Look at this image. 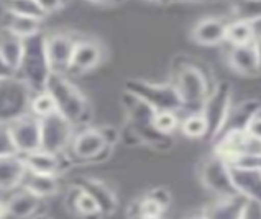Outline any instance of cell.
I'll return each mask as SVG.
<instances>
[{
	"instance_id": "obj_34",
	"label": "cell",
	"mask_w": 261,
	"mask_h": 219,
	"mask_svg": "<svg viewBox=\"0 0 261 219\" xmlns=\"http://www.w3.org/2000/svg\"><path fill=\"white\" fill-rule=\"evenodd\" d=\"M35 2L40 7V10L43 12L44 17H48V15L61 10L63 5H64V0H35Z\"/></svg>"
},
{
	"instance_id": "obj_6",
	"label": "cell",
	"mask_w": 261,
	"mask_h": 219,
	"mask_svg": "<svg viewBox=\"0 0 261 219\" xmlns=\"http://www.w3.org/2000/svg\"><path fill=\"white\" fill-rule=\"evenodd\" d=\"M230 108H232V87L227 82H220L208 93L204 102V107L200 110L208 126V139H215L222 133Z\"/></svg>"
},
{
	"instance_id": "obj_18",
	"label": "cell",
	"mask_w": 261,
	"mask_h": 219,
	"mask_svg": "<svg viewBox=\"0 0 261 219\" xmlns=\"http://www.w3.org/2000/svg\"><path fill=\"white\" fill-rule=\"evenodd\" d=\"M23 52L25 40L9 32H4L0 35V64L9 74L17 75L21 59H23Z\"/></svg>"
},
{
	"instance_id": "obj_28",
	"label": "cell",
	"mask_w": 261,
	"mask_h": 219,
	"mask_svg": "<svg viewBox=\"0 0 261 219\" xmlns=\"http://www.w3.org/2000/svg\"><path fill=\"white\" fill-rule=\"evenodd\" d=\"M28 113H32L33 116L40 118V119L58 113L56 102H55V98L51 97V93L48 92V90H41V92H36V93L32 95Z\"/></svg>"
},
{
	"instance_id": "obj_31",
	"label": "cell",
	"mask_w": 261,
	"mask_h": 219,
	"mask_svg": "<svg viewBox=\"0 0 261 219\" xmlns=\"http://www.w3.org/2000/svg\"><path fill=\"white\" fill-rule=\"evenodd\" d=\"M166 211V208L161 205L160 201H156L153 196L145 195L137 203V219L138 217H148V216H163V213Z\"/></svg>"
},
{
	"instance_id": "obj_10",
	"label": "cell",
	"mask_w": 261,
	"mask_h": 219,
	"mask_svg": "<svg viewBox=\"0 0 261 219\" xmlns=\"http://www.w3.org/2000/svg\"><path fill=\"white\" fill-rule=\"evenodd\" d=\"M107 149H109V141L106 138V134L99 130L87 128V130H83L74 134L68 150H71V155L74 159H77V161L92 162L106 154Z\"/></svg>"
},
{
	"instance_id": "obj_36",
	"label": "cell",
	"mask_w": 261,
	"mask_h": 219,
	"mask_svg": "<svg viewBox=\"0 0 261 219\" xmlns=\"http://www.w3.org/2000/svg\"><path fill=\"white\" fill-rule=\"evenodd\" d=\"M245 131H247L250 136H253V138L261 139V115H259V113L256 116H253L250 119V123H248L247 128H245Z\"/></svg>"
},
{
	"instance_id": "obj_39",
	"label": "cell",
	"mask_w": 261,
	"mask_h": 219,
	"mask_svg": "<svg viewBox=\"0 0 261 219\" xmlns=\"http://www.w3.org/2000/svg\"><path fill=\"white\" fill-rule=\"evenodd\" d=\"M0 219H9V211H7L5 198H0Z\"/></svg>"
},
{
	"instance_id": "obj_27",
	"label": "cell",
	"mask_w": 261,
	"mask_h": 219,
	"mask_svg": "<svg viewBox=\"0 0 261 219\" xmlns=\"http://www.w3.org/2000/svg\"><path fill=\"white\" fill-rule=\"evenodd\" d=\"M181 128L182 134L186 138L189 139H202V138H207V133H208V126H207V121L204 115L200 111L197 113H189L188 116L181 119Z\"/></svg>"
},
{
	"instance_id": "obj_32",
	"label": "cell",
	"mask_w": 261,
	"mask_h": 219,
	"mask_svg": "<svg viewBox=\"0 0 261 219\" xmlns=\"http://www.w3.org/2000/svg\"><path fill=\"white\" fill-rule=\"evenodd\" d=\"M230 167L261 170V155H238L235 157V161L230 164Z\"/></svg>"
},
{
	"instance_id": "obj_42",
	"label": "cell",
	"mask_w": 261,
	"mask_h": 219,
	"mask_svg": "<svg viewBox=\"0 0 261 219\" xmlns=\"http://www.w3.org/2000/svg\"><path fill=\"white\" fill-rule=\"evenodd\" d=\"M138 219H163V216H148V217H138Z\"/></svg>"
},
{
	"instance_id": "obj_14",
	"label": "cell",
	"mask_w": 261,
	"mask_h": 219,
	"mask_svg": "<svg viewBox=\"0 0 261 219\" xmlns=\"http://www.w3.org/2000/svg\"><path fill=\"white\" fill-rule=\"evenodd\" d=\"M248 205V200L240 193L232 196H223L212 201L204 209V219H242L245 208Z\"/></svg>"
},
{
	"instance_id": "obj_37",
	"label": "cell",
	"mask_w": 261,
	"mask_h": 219,
	"mask_svg": "<svg viewBox=\"0 0 261 219\" xmlns=\"http://www.w3.org/2000/svg\"><path fill=\"white\" fill-rule=\"evenodd\" d=\"M148 195L153 196L156 201H160L165 208H168L169 201H171V195H169V192L166 190V188H154V190H151Z\"/></svg>"
},
{
	"instance_id": "obj_13",
	"label": "cell",
	"mask_w": 261,
	"mask_h": 219,
	"mask_svg": "<svg viewBox=\"0 0 261 219\" xmlns=\"http://www.w3.org/2000/svg\"><path fill=\"white\" fill-rule=\"evenodd\" d=\"M25 175L27 167L20 154L0 157V193H10L20 188Z\"/></svg>"
},
{
	"instance_id": "obj_38",
	"label": "cell",
	"mask_w": 261,
	"mask_h": 219,
	"mask_svg": "<svg viewBox=\"0 0 261 219\" xmlns=\"http://www.w3.org/2000/svg\"><path fill=\"white\" fill-rule=\"evenodd\" d=\"M251 23H253V32H255L253 43H255V46L258 49V54H259V59H261V18L251 21Z\"/></svg>"
},
{
	"instance_id": "obj_11",
	"label": "cell",
	"mask_w": 261,
	"mask_h": 219,
	"mask_svg": "<svg viewBox=\"0 0 261 219\" xmlns=\"http://www.w3.org/2000/svg\"><path fill=\"white\" fill-rule=\"evenodd\" d=\"M74 43H76V40H72V38L66 33L44 35L46 57H48V62L53 74L64 75L66 72H69Z\"/></svg>"
},
{
	"instance_id": "obj_2",
	"label": "cell",
	"mask_w": 261,
	"mask_h": 219,
	"mask_svg": "<svg viewBox=\"0 0 261 219\" xmlns=\"http://www.w3.org/2000/svg\"><path fill=\"white\" fill-rule=\"evenodd\" d=\"M44 90H48L55 98L58 113H61L74 126L83 121L87 113V102L77 87L71 84L63 74H51Z\"/></svg>"
},
{
	"instance_id": "obj_3",
	"label": "cell",
	"mask_w": 261,
	"mask_h": 219,
	"mask_svg": "<svg viewBox=\"0 0 261 219\" xmlns=\"http://www.w3.org/2000/svg\"><path fill=\"white\" fill-rule=\"evenodd\" d=\"M33 92L17 75H0V124H9L30 110Z\"/></svg>"
},
{
	"instance_id": "obj_29",
	"label": "cell",
	"mask_w": 261,
	"mask_h": 219,
	"mask_svg": "<svg viewBox=\"0 0 261 219\" xmlns=\"http://www.w3.org/2000/svg\"><path fill=\"white\" fill-rule=\"evenodd\" d=\"M179 124H181V119H179L177 111H171V110L154 111L153 119H151V126L154 130L161 134H166V136L174 133L179 128Z\"/></svg>"
},
{
	"instance_id": "obj_24",
	"label": "cell",
	"mask_w": 261,
	"mask_h": 219,
	"mask_svg": "<svg viewBox=\"0 0 261 219\" xmlns=\"http://www.w3.org/2000/svg\"><path fill=\"white\" fill-rule=\"evenodd\" d=\"M79 186L84 188L86 192H89L94 196V200L97 201V205H99L102 214H110L115 211L117 200H115L114 193L110 192L109 186L97 182V180H83Z\"/></svg>"
},
{
	"instance_id": "obj_40",
	"label": "cell",
	"mask_w": 261,
	"mask_h": 219,
	"mask_svg": "<svg viewBox=\"0 0 261 219\" xmlns=\"http://www.w3.org/2000/svg\"><path fill=\"white\" fill-rule=\"evenodd\" d=\"M32 219H53L51 216H48V214H43V213H38L36 216H33Z\"/></svg>"
},
{
	"instance_id": "obj_20",
	"label": "cell",
	"mask_w": 261,
	"mask_h": 219,
	"mask_svg": "<svg viewBox=\"0 0 261 219\" xmlns=\"http://www.w3.org/2000/svg\"><path fill=\"white\" fill-rule=\"evenodd\" d=\"M227 23L220 18L207 17L192 28V40L200 46H217L225 43Z\"/></svg>"
},
{
	"instance_id": "obj_12",
	"label": "cell",
	"mask_w": 261,
	"mask_h": 219,
	"mask_svg": "<svg viewBox=\"0 0 261 219\" xmlns=\"http://www.w3.org/2000/svg\"><path fill=\"white\" fill-rule=\"evenodd\" d=\"M5 201L7 211H9V219H32L40 213L43 205L41 198H38L32 192H28L23 186L10 192Z\"/></svg>"
},
{
	"instance_id": "obj_4",
	"label": "cell",
	"mask_w": 261,
	"mask_h": 219,
	"mask_svg": "<svg viewBox=\"0 0 261 219\" xmlns=\"http://www.w3.org/2000/svg\"><path fill=\"white\" fill-rule=\"evenodd\" d=\"M174 88L181 100L182 110L197 113L202 110L205 98L211 93L204 72L196 66H182L176 74Z\"/></svg>"
},
{
	"instance_id": "obj_41",
	"label": "cell",
	"mask_w": 261,
	"mask_h": 219,
	"mask_svg": "<svg viewBox=\"0 0 261 219\" xmlns=\"http://www.w3.org/2000/svg\"><path fill=\"white\" fill-rule=\"evenodd\" d=\"M91 2H95V4H109V2H114V0H91Z\"/></svg>"
},
{
	"instance_id": "obj_8",
	"label": "cell",
	"mask_w": 261,
	"mask_h": 219,
	"mask_svg": "<svg viewBox=\"0 0 261 219\" xmlns=\"http://www.w3.org/2000/svg\"><path fill=\"white\" fill-rule=\"evenodd\" d=\"M9 126V133L17 154L25 155L41 149V119L32 113L13 119Z\"/></svg>"
},
{
	"instance_id": "obj_23",
	"label": "cell",
	"mask_w": 261,
	"mask_h": 219,
	"mask_svg": "<svg viewBox=\"0 0 261 219\" xmlns=\"http://www.w3.org/2000/svg\"><path fill=\"white\" fill-rule=\"evenodd\" d=\"M21 186L27 188L28 192H32L38 198L44 200L49 198L58 193L59 190V177L55 175H38V173H30L27 172V175L23 178Z\"/></svg>"
},
{
	"instance_id": "obj_16",
	"label": "cell",
	"mask_w": 261,
	"mask_h": 219,
	"mask_svg": "<svg viewBox=\"0 0 261 219\" xmlns=\"http://www.w3.org/2000/svg\"><path fill=\"white\" fill-rule=\"evenodd\" d=\"M63 155L48 152V150H44V149H38V150H33V152L25 154L21 157H23L27 172L38 173V175L59 177L63 172Z\"/></svg>"
},
{
	"instance_id": "obj_21",
	"label": "cell",
	"mask_w": 261,
	"mask_h": 219,
	"mask_svg": "<svg viewBox=\"0 0 261 219\" xmlns=\"http://www.w3.org/2000/svg\"><path fill=\"white\" fill-rule=\"evenodd\" d=\"M43 20L28 17V15L13 13L5 7V32H9L15 36L21 38V40H28L41 32Z\"/></svg>"
},
{
	"instance_id": "obj_19",
	"label": "cell",
	"mask_w": 261,
	"mask_h": 219,
	"mask_svg": "<svg viewBox=\"0 0 261 219\" xmlns=\"http://www.w3.org/2000/svg\"><path fill=\"white\" fill-rule=\"evenodd\" d=\"M230 177L237 193L250 201L261 203V170L230 167Z\"/></svg>"
},
{
	"instance_id": "obj_35",
	"label": "cell",
	"mask_w": 261,
	"mask_h": 219,
	"mask_svg": "<svg viewBox=\"0 0 261 219\" xmlns=\"http://www.w3.org/2000/svg\"><path fill=\"white\" fill-rule=\"evenodd\" d=\"M242 219H261V203L248 200V205L245 208Z\"/></svg>"
},
{
	"instance_id": "obj_25",
	"label": "cell",
	"mask_w": 261,
	"mask_h": 219,
	"mask_svg": "<svg viewBox=\"0 0 261 219\" xmlns=\"http://www.w3.org/2000/svg\"><path fill=\"white\" fill-rule=\"evenodd\" d=\"M253 38H255V32H253L251 21L237 18L227 23L225 43H228L230 46H240V44L253 43Z\"/></svg>"
},
{
	"instance_id": "obj_17",
	"label": "cell",
	"mask_w": 261,
	"mask_h": 219,
	"mask_svg": "<svg viewBox=\"0 0 261 219\" xmlns=\"http://www.w3.org/2000/svg\"><path fill=\"white\" fill-rule=\"evenodd\" d=\"M102 59V49L95 41H76L74 43L69 72H89L99 66Z\"/></svg>"
},
{
	"instance_id": "obj_26",
	"label": "cell",
	"mask_w": 261,
	"mask_h": 219,
	"mask_svg": "<svg viewBox=\"0 0 261 219\" xmlns=\"http://www.w3.org/2000/svg\"><path fill=\"white\" fill-rule=\"evenodd\" d=\"M71 201H72V209L84 219L103 216L100 213V208L97 205V201L94 200V196L89 192H86L84 188H81V186L74 188V196Z\"/></svg>"
},
{
	"instance_id": "obj_15",
	"label": "cell",
	"mask_w": 261,
	"mask_h": 219,
	"mask_svg": "<svg viewBox=\"0 0 261 219\" xmlns=\"http://www.w3.org/2000/svg\"><path fill=\"white\" fill-rule=\"evenodd\" d=\"M228 64L232 66L233 71L243 75H255L261 72V59L255 43L230 46Z\"/></svg>"
},
{
	"instance_id": "obj_22",
	"label": "cell",
	"mask_w": 261,
	"mask_h": 219,
	"mask_svg": "<svg viewBox=\"0 0 261 219\" xmlns=\"http://www.w3.org/2000/svg\"><path fill=\"white\" fill-rule=\"evenodd\" d=\"M259 110H261V105L258 100H247L238 105L237 108H230L227 121L223 124V130L220 134L228 133V131H245V128L248 126L250 119L253 116H256Z\"/></svg>"
},
{
	"instance_id": "obj_43",
	"label": "cell",
	"mask_w": 261,
	"mask_h": 219,
	"mask_svg": "<svg viewBox=\"0 0 261 219\" xmlns=\"http://www.w3.org/2000/svg\"><path fill=\"white\" fill-rule=\"evenodd\" d=\"M191 219H204V216L200 214V216H196V217H191Z\"/></svg>"
},
{
	"instance_id": "obj_30",
	"label": "cell",
	"mask_w": 261,
	"mask_h": 219,
	"mask_svg": "<svg viewBox=\"0 0 261 219\" xmlns=\"http://www.w3.org/2000/svg\"><path fill=\"white\" fill-rule=\"evenodd\" d=\"M5 7L13 13L28 15V17H35V18L44 20V15L40 10V7L36 5L35 0H7Z\"/></svg>"
},
{
	"instance_id": "obj_33",
	"label": "cell",
	"mask_w": 261,
	"mask_h": 219,
	"mask_svg": "<svg viewBox=\"0 0 261 219\" xmlns=\"http://www.w3.org/2000/svg\"><path fill=\"white\" fill-rule=\"evenodd\" d=\"M12 154H17V150L13 147V142H12L10 133H9V126L0 124V157L12 155Z\"/></svg>"
},
{
	"instance_id": "obj_9",
	"label": "cell",
	"mask_w": 261,
	"mask_h": 219,
	"mask_svg": "<svg viewBox=\"0 0 261 219\" xmlns=\"http://www.w3.org/2000/svg\"><path fill=\"white\" fill-rule=\"evenodd\" d=\"M200 180H202V183L207 190H211L217 198L237 195L232 177H230L228 164L225 161H222V159L215 154L202 165Z\"/></svg>"
},
{
	"instance_id": "obj_7",
	"label": "cell",
	"mask_w": 261,
	"mask_h": 219,
	"mask_svg": "<svg viewBox=\"0 0 261 219\" xmlns=\"http://www.w3.org/2000/svg\"><path fill=\"white\" fill-rule=\"evenodd\" d=\"M74 138V124L61 113L41 119V149L58 155L66 154Z\"/></svg>"
},
{
	"instance_id": "obj_1",
	"label": "cell",
	"mask_w": 261,
	"mask_h": 219,
	"mask_svg": "<svg viewBox=\"0 0 261 219\" xmlns=\"http://www.w3.org/2000/svg\"><path fill=\"white\" fill-rule=\"evenodd\" d=\"M51 74L53 72L46 57V48H44V33H38L25 40V52L17 77H20L30 90L36 93L46 88Z\"/></svg>"
},
{
	"instance_id": "obj_5",
	"label": "cell",
	"mask_w": 261,
	"mask_h": 219,
	"mask_svg": "<svg viewBox=\"0 0 261 219\" xmlns=\"http://www.w3.org/2000/svg\"><path fill=\"white\" fill-rule=\"evenodd\" d=\"M126 92L140 98L154 111L171 110L179 113L182 110L181 100L173 84H150V82L132 80L126 85Z\"/></svg>"
}]
</instances>
